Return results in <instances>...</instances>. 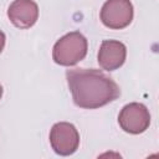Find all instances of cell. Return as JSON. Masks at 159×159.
<instances>
[{"label": "cell", "mask_w": 159, "mask_h": 159, "mask_svg": "<svg viewBox=\"0 0 159 159\" xmlns=\"http://www.w3.org/2000/svg\"><path fill=\"white\" fill-rule=\"evenodd\" d=\"M50 143L53 152L58 155H71L80 145V134L76 127L67 122H58L52 125Z\"/></svg>", "instance_id": "obj_3"}, {"label": "cell", "mask_w": 159, "mask_h": 159, "mask_svg": "<svg viewBox=\"0 0 159 159\" xmlns=\"http://www.w3.org/2000/svg\"><path fill=\"white\" fill-rule=\"evenodd\" d=\"M118 123L124 132L129 134H140L148 129L150 114L144 104L133 102L122 108L118 116Z\"/></svg>", "instance_id": "obj_5"}, {"label": "cell", "mask_w": 159, "mask_h": 159, "mask_svg": "<svg viewBox=\"0 0 159 159\" xmlns=\"http://www.w3.org/2000/svg\"><path fill=\"white\" fill-rule=\"evenodd\" d=\"M9 20L19 29H29L39 17V6L34 0H14L7 9Z\"/></svg>", "instance_id": "obj_6"}, {"label": "cell", "mask_w": 159, "mask_h": 159, "mask_svg": "<svg viewBox=\"0 0 159 159\" xmlns=\"http://www.w3.org/2000/svg\"><path fill=\"white\" fill-rule=\"evenodd\" d=\"M1 96H2V86L0 84V98H1Z\"/></svg>", "instance_id": "obj_9"}, {"label": "cell", "mask_w": 159, "mask_h": 159, "mask_svg": "<svg viewBox=\"0 0 159 159\" xmlns=\"http://www.w3.org/2000/svg\"><path fill=\"white\" fill-rule=\"evenodd\" d=\"M87 40L78 32L72 31L62 36L53 46L52 58L57 65L73 66L87 55Z\"/></svg>", "instance_id": "obj_2"}, {"label": "cell", "mask_w": 159, "mask_h": 159, "mask_svg": "<svg viewBox=\"0 0 159 159\" xmlns=\"http://www.w3.org/2000/svg\"><path fill=\"white\" fill-rule=\"evenodd\" d=\"M66 80L72 99L80 108H99L120 96V88L116 81L101 70L78 67L67 70Z\"/></svg>", "instance_id": "obj_1"}, {"label": "cell", "mask_w": 159, "mask_h": 159, "mask_svg": "<svg viewBox=\"0 0 159 159\" xmlns=\"http://www.w3.org/2000/svg\"><path fill=\"white\" fill-rule=\"evenodd\" d=\"M4 46H5V34L0 31V53L4 50Z\"/></svg>", "instance_id": "obj_8"}, {"label": "cell", "mask_w": 159, "mask_h": 159, "mask_svg": "<svg viewBox=\"0 0 159 159\" xmlns=\"http://www.w3.org/2000/svg\"><path fill=\"white\" fill-rule=\"evenodd\" d=\"M132 20L133 5L130 0H107L101 9V21L109 29H124Z\"/></svg>", "instance_id": "obj_4"}, {"label": "cell", "mask_w": 159, "mask_h": 159, "mask_svg": "<svg viewBox=\"0 0 159 159\" xmlns=\"http://www.w3.org/2000/svg\"><path fill=\"white\" fill-rule=\"evenodd\" d=\"M127 56L124 43L116 40H104L98 51V63L106 71H114L119 68Z\"/></svg>", "instance_id": "obj_7"}]
</instances>
